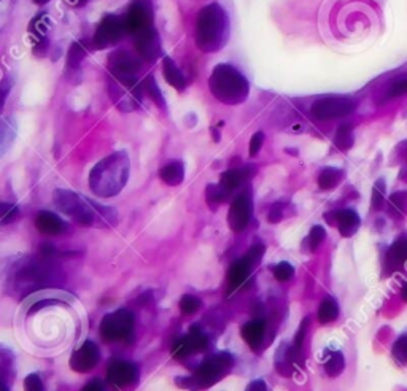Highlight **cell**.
Returning <instances> with one entry per match:
<instances>
[{
    "instance_id": "cell-1",
    "label": "cell",
    "mask_w": 407,
    "mask_h": 391,
    "mask_svg": "<svg viewBox=\"0 0 407 391\" xmlns=\"http://www.w3.org/2000/svg\"><path fill=\"white\" fill-rule=\"evenodd\" d=\"M131 170L129 156L125 152H116L99 161L89 172V188L99 197H114L120 194L127 183Z\"/></svg>"
},
{
    "instance_id": "cell-2",
    "label": "cell",
    "mask_w": 407,
    "mask_h": 391,
    "mask_svg": "<svg viewBox=\"0 0 407 391\" xmlns=\"http://www.w3.org/2000/svg\"><path fill=\"white\" fill-rule=\"evenodd\" d=\"M53 201L59 210L73 218L82 226H94V224L115 226L116 224V212L114 208L99 206L73 191L56 190Z\"/></svg>"
},
{
    "instance_id": "cell-3",
    "label": "cell",
    "mask_w": 407,
    "mask_h": 391,
    "mask_svg": "<svg viewBox=\"0 0 407 391\" xmlns=\"http://www.w3.org/2000/svg\"><path fill=\"white\" fill-rule=\"evenodd\" d=\"M229 39V19L218 3L202 8L196 19V44L204 53L219 51Z\"/></svg>"
},
{
    "instance_id": "cell-4",
    "label": "cell",
    "mask_w": 407,
    "mask_h": 391,
    "mask_svg": "<svg viewBox=\"0 0 407 391\" xmlns=\"http://www.w3.org/2000/svg\"><path fill=\"white\" fill-rule=\"evenodd\" d=\"M208 88L213 98L224 105H239L247 100L250 93L248 80L237 69L219 64L208 78Z\"/></svg>"
},
{
    "instance_id": "cell-5",
    "label": "cell",
    "mask_w": 407,
    "mask_h": 391,
    "mask_svg": "<svg viewBox=\"0 0 407 391\" xmlns=\"http://www.w3.org/2000/svg\"><path fill=\"white\" fill-rule=\"evenodd\" d=\"M109 93L114 104L121 111H134L142 105V96L145 89L137 78L110 77Z\"/></svg>"
},
{
    "instance_id": "cell-6",
    "label": "cell",
    "mask_w": 407,
    "mask_h": 391,
    "mask_svg": "<svg viewBox=\"0 0 407 391\" xmlns=\"http://www.w3.org/2000/svg\"><path fill=\"white\" fill-rule=\"evenodd\" d=\"M233 366L234 358L231 353H218L204 361L190 380L196 388H208L226 376Z\"/></svg>"
},
{
    "instance_id": "cell-7",
    "label": "cell",
    "mask_w": 407,
    "mask_h": 391,
    "mask_svg": "<svg viewBox=\"0 0 407 391\" xmlns=\"http://www.w3.org/2000/svg\"><path fill=\"white\" fill-rule=\"evenodd\" d=\"M134 325H136V320L131 310H115L102 318L99 326L100 336L105 342L127 340L134 333Z\"/></svg>"
},
{
    "instance_id": "cell-8",
    "label": "cell",
    "mask_w": 407,
    "mask_h": 391,
    "mask_svg": "<svg viewBox=\"0 0 407 391\" xmlns=\"http://www.w3.org/2000/svg\"><path fill=\"white\" fill-rule=\"evenodd\" d=\"M262 255H264V245L256 244L245 253L244 258L234 262L228 272V294H231L247 282L251 269L261 261Z\"/></svg>"
},
{
    "instance_id": "cell-9",
    "label": "cell",
    "mask_w": 407,
    "mask_h": 391,
    "mask_svg": "<svg viewBox=\"0 0 407 391\" xmlns=\"http://www.w3.org/2000/svg\"><path fill=\"white\" fill-rule=\"evenodd\" d=\"M353 110H355V102L352 99L342 98V96H329V98H323L315 102L312 109H310V113L315 120L328 121L344 118L353 113Z\"/></svg>"
},
{
    "instance_id": "cell-10",
    "label": "cell",
    "mask_w": 407,
    "mask_h": 391,
    "mask_svg": "<svg viewBox=\"0 0 407 391\" xmlns=\"http://www.w3.org/2000/svg\"><path fill=\"white\" fill-rule=\"evenodd\" d=\"M126 34L137 35L152 28L153 8L150 0H134L125 16H121Z\"/></svg>"
},
{
    "instance_id": "cell-11",
    "label": "cell",
    "mask_w": 407,
    "mask_h": 391,
    "mask_svg": "<svg viewBox=\"0 0 407 391\" xmlns=\"http://www.w3.org/2000/svg\"><path fill=\"white\" fill-rule=\"evenodd\" d=\"M125 34L126 29L120 16L107 15L104 16V19L100 21L98 30H96L93 45L98 48V50H107V48H111L116 44H120V40Z\"/></svg>"
},
{
    "instance_id": "cell-12",
    "label": "cell",
    "mask_w": 407,
    "mask_h": 391,
    "mask_svg": "<svg viewBox=\"0 0 407 391\" xmlns=\"http://www.w3.org/2000/svg\"><path fill=\"white\" fill-rule=\"evenodd\" d=\"M251 212H253V199H251V191L245 190L235 197L231 203L228 213V224L234 233H242L247 229Z\"/></svg>"
},
{
    "instance_id": "cell-13",
    "label": "cell",
    "mask_w": 407,
    "mask_h": 391,
    "mask_svg": "<svg viewBox=\"0 0 407 391\" xmlns=\"http://www.w3.org/2000/svg\"><path fill=\"white\" fill-rule=\"evenodd\" d=\"M142 64L138 59L134 57L131 53L118 50L109 59L110 77L115 78H137L141 72Z\"/></svg>"
},
{
    "instance_id": "cell-14",
    "label": "cell",
    "mask_w": 407,
    "mask_h": 391,
    "mask_svg": "<svg viewBox=\"0 0 407 391\" xmlns=\"http://www.w3.org/2000/svg\"><path fill=\"white\" fill-rule=\"evenodd\" d=\"M208 345L207 336L202 333V331L197 328V326H192L190 333L180 337L179 340L175 342L172 347V355L175 360H183L191 353H199L204 352Z\"/></svg>"
},
{
    "instance_id": "cell-15",
    "label": "cell",
    "mask_w": 407,
    "mask_h": 391,
    "mask_svg": "<svg viewBox=\"0 0 407 391\" xmlns=\"http://www.w3.org/2000/svg\"><path fill=\"white\" fill-rule=\"evenodd\" d=\"M100 358L99 347L94 342L87 340L78 350H75L71 356V367L75 372H89L98 366Z\"/></svg>"
},
{
    "instance_id": "cell-16",
    "label": "cell",
    "mask_w": 407,
    "mask_h": 391,
    "mask_svg": "<svg viewBox=\"0 0 407 391\" xmlns=\"http://www.w3.org/2000/svg\"><path fill=\"white\" fill-rule=\"evenodd\" d=\"M138 377L137 366L131 361H114L109 366V371H107V380L115 387L125 388L129 387V385L136 383Z\"/></svg>"
},
{
    "instance_id": "cell-17",
    "label": "cell",
    "mask_w": 407,
    "mask_h": 391,
    "mask_svg": "<svg viewBox=\"0 0 407 391\" xmlns=\"http://www.w3.org/2000/svg\"><path fill=\"white\" fill-rule=\"evenodd\" d=\"M136 50L147 62H154L161 56V39L158 30L150 28L136 35Z\"/></svg>"
},
{
    "instance_id": "cell-18",
    "label": "cell",
    "mask_w": 407,
    "mask_h": 391,
    "mask_svg": "<svg viewBox=\"0 0 407 391\" xmlns=\"http://www.w3.org/2000/svg\"><path fill=\"white\" fill-rule=\"evenodd\" d=\"M325 218L328 219L331 224H336L342 237H352L361 224V219L358 217V213L355 210H352V208H344V210L328 213V215H325Z\"/></svg>"
},
{
    "instance_id": "cell-19",
    "label": "cell",
    "mask_w": 407,
    "mask_h": 391,
    "mask_svg": "<svg viewBox=\"0 0 407 391\" xmlns=\"http://www.w3.org/2000/svg\"><path fill=\"white\" fill-rule=\"evenodd\" d=\"M255 172H256V167H253V165H245V167H240V169L226 170V172L221 175L219 185H221L228 192H233L234 190L240 188L245 181H248L251 176L255 175Z\"/></svg>"
},
{
    "instance_id": "cell-20",
    "label": "cell",
    "mask_w": 407,
    "mask_h": 391,
    "mask_svg": "<svg viewBox=\"0 0 407 391\" xmlns=\"http://www.w3.org/2000/svg\"><path fill=\"white\" fill-rule=\"evenodd\" d=\"M296 363L301 364V361H299V358L296 355V352H294L293 345L282 344L280 347H278V350L275 353V369H277L278 374H282V376H285V377H291L293 367Z\"/></svg>"
},
{
    "instance_id": "cell-21",
    "label": "cell",
    "mask_w": 407,
    "mask_h": 391,
    "mask_svg": "<svg viewBox=\"0 0 407 391\" xmlns=\"http://www.w3.org/2000/svg\"><path fill=\"white\" fill-rule=\"evenodd\" d=\"M37 231L45 235H59L66 231L67 224L51 212H40L35 218Z\"/></svg>"
},
{
    "instance_id": "cell-22",
    "label": "cell",
    "mask_w": 407,
    "mask_h": 391,
    "mask_svg": "<svg viewBox=\"0 0 407 391\" xmlns=\"http://www.w3.org/2000/svg\"><path fill=\"white\" fill-rule=\"evenodd\" d=\"M407 262V237H401L390 246L387 251V266L388 274H392L395 271H399Z\"/></svg>"
},
{
    "instance_id": "cell-23",
    "label": "cell",
    "mask_w": 407,
    "mask_h": 391,
    "mask_svg": "<svg viewBox=\"0 0 407 391\" xmlns=\"http://www.w3.org/2000/svg\"><path fill=\"white\" fill-rule=\"evenodd\" d=\"M264 334H266V326L264 321L261 320H251L248 323H245L240 329V336L244 337V340L247 342L250 348L253 350H258L260 345L264 340Z\"/></svg>"
},
{
    "instance_id": "cell-24",
    "label": "cell",
    "mask_w": 407,
    "mask_h": 391,
    "mask_svg": "<svg viewBox=\"0 0 407 391\" xmlns=\"http://www.w3.org/2000/svg\"><path fill=\"white\" fill-rule=\"evenodd\" d=\"M161 180L169 186H179L185 180V165L180 161H174L159 170Z\"/></svg>"
},
{
    "instance_id": "cell-25",
    "label": "cell",
    "mask_w": 407,
    "mask_h": 391,
    "mask_svg": "<svg viewBox=\"0 0 407 391\" xmlns=\"http://www.w3.org/2000/svg\"><path fill=\"white\" fill-rule=\"evenodd\" d=\"M163 72H164V78L170 87L177 91H185L186 88V78L183 77V73L180 72V69L175 66V62L170 57H165L163 62Z\"/></svg>"
},
{
    "instance_id": "cell-26",
    "label": "cell",
    "mask_w": 407,
    "mask_h": 391,
    "mask_svg": "<svg viewBox=\"0 0 407 391\" xmlns=\"http://www.w3.org/2000/svg\"><path fill=\"white\" fill-rule=\"evenodd\" d=\"M344 176H345L344 170L336 169V167H326L321 170L318 175V186L323 191L334 190L336 186L344 180Z\"/></svg>"
},
{
    "instance_id": "cell-27",
    "label": "cell",
    "mask_w": 407,
    "mask_h": 391,
    "mask_svg": "<svg viewBox=\"0 0 407 391\" xmlns=\"http://www.w3.org/2000/svg\"><path fill=\"white\" fill-rule=\"evenodd\" d=\"M317 317H318V321L321 325L333 323V321L339 317V305H337V301L334 298L328 296L321 301Z\"/></svg>"
},
{
    "instance_id": "cell-28",
    "label": "cell",
    "mask_w": 407,
    "mask_h": 391,
    "mask_svg": "<svg viewBox=\"0 0 407 391\" xmlns=\"http://www.w3.org/2000/svg\"><path fill=\"white\" fill-rule=\"evenodd\" d=\"M387 212L390 217L393 218H403L404 213L407 212V192L398 191L388 197L387 203Z\"/></svg>"
},
{
    "instance_id": "cell-29",
    "label": "cell",
    "mask_w": 407,
    "mask_h": 391,
    "mask_svg": "<svg viewBox=\"0 0 407 391\" xmlns=\"http://www.w3.org/2000/svg\"><path fill=\"white\" fill-rule=\"evenodd\" d=\"M229 194H231V192H228L221 185H208L206 190L207 203L210 206V208H213V210L221 206L223 202H226Z\"/></svg>"
},
{
    "instance_id": "cell-30",
    "label": "cell",
    "mask_w": 407,
    "mask_h": 391,
    "mask_svg": "<svg viewBox=\"0 0 407 391\" xmlns=\"http://www.w3.org/2000/svg\"><path fill=\"white\" fill-rule=\"evenodd\" d=\"M353 127L350 125H342L336 132L334 137V145L341 149V152H349L353 147Z\"/></svg>"
},
{
    "instance_id": "cell-31",
    "label": "cell",
    "mask_w": 407,
    "mask_h": 391,
    "mask_svg": "<svg viewBox=\"0 0 407 391\" xmlns=\"http://www.w3.org/2000/svg\"><path fill=\"white\" fill-rule=\"evenodd\" d=\"M88 55V48L84 46V42H75L72 44L71 50L67 53V66L69 69H78L80 64Z\"/></svg>"
},
{
    "instance_id": "cell-32",
    "label": "cell",
    "mask_w": 407,
    "mask_h": 391,
    "mask_svg": "<svg viewBox=\"0 0 407 391\" xmlns=\"http://www.w3.org/2000/svg\"><path fill=\"white\" fill-rule=\"evenodd\" d=\"M345 369V358L341 352H333L325 363V371L329 377H337L344 372Z\"/></svg>"
},
{
    "instance_id": "cell-33",
    "label": "cell",
    "mask_w": 407,
    "mask_h": 391,
    "mask_svg": "<svg viewBox=\"0 0 407 391\" xmlns=\"http://www.w3.org/2000/svg\"><path fill=\"white\" fill-rule=\"evenodd\" d=\"M143 84V89H145V93L152 98V100L156 104L161 110H165V100L163 98V93H161V89L158 87L156 80H154L152 75H148V77L142 82Z\"/></svg>"
},
{
    "instance_id": "cell-34",
    "label": "cell",
    "mask_w": 407,
    "mask_h": 391,
    "mask_svg": "<svg viewBox=\"0 0 407 391\" xmlns=\"http://www.w3.org/2000/svg\"><path fill=\"white\" fill-rule=\"evenodd\" d=\"M46 29H48V18H46V15L35 16L34 21H32L30 26H29L30 34L35 37L37 42L42 40V39H46Z\"/></svg>"
},
{
    "instance_id": "cell-35",
    "label": "cell",
    "mask_w": 407,
    "mask_h": 391,
    "mask_svg": "<svg viewBox=\"0 0 407 391\" xmlns=\"http://www.w3.org/2000/svg\"><path fill=\"white\" fill-rule=\"evenodd\" d=\"M201 305H202L201 299L196 298V296H192V294H185V296L181 298V301H180V309L185 315L196 313L197 310L201 309Z\"/></svg>"
},
{
    "instance_id": "cell-36",
    "label": "cell",
    "mask_w": 407,
    "mask_h": 391,
    "mask_svg": "<svg viewBox=\"0 0 407 391\" xmlns=\"http://www.w3.org/2000/svg\"><path fill=\"white\" fill-rule=\"evenodd\" d=\"M326 237V231L321 226H314L310 229V233L307 235V245L310 251H317L318 246L323 244V240Z\"/></svg>"
},
{
    "instance_id": "cell-37",
    "label": "cell",
    "mask_w": 407,
    "mask_h": 391,
    "mask_svg": "<svg viewBox=\"0 0 407 391\" xmlns=\"http://www.w3.org/2000/svg\"><path fill=\"white\" fill-rule=\"evenodd\" d=\"M385 203V181L380 179L372 188V210H380Z\"/></svg>"
},
{
    "instance_id": "cell-38",
    "label": "cell",
    "mask_w": 407,
    "mask_h": 391,
    "mask_svg": "<svg viewBox=\"0 0 407 391\" xmlns=\"http://www.w3.org/2000/svg\"><path fill=\"white\" fill-rule=\"evenodd\" d=\"M19 218V208L13 206V203H2V212H0V223L2 224H8L13 223L16 219Z\"/></svg>"
},
{
    "instance_id": "cell-39",
    "label": "cell",
    "mask_w": 407,
    "mask_h": 391,
    "mask_svg": "<svg viewBox=\"0 0 407 391\" xmlns=\"http://www.w3.org/2000/svg\"><path fill=\"white\" fill-rule=\"evenodd\" d=\"M393 356L396 358V361L407 364V334L401 336L396 339L395 345H393Z\"/></svg>"
},
{
    "instance_id": "cell-40",
    "label": "cell",
    "mask_w": 407,
    "mask_h": 391,
    "mask_svg": "<svg viewBox=\"0 0 407 391\" xmlns=\"http://www.w3.org/2000/svg\"><path fill=\"white\" fill-rule=\"evenodd\" d=\"M293 274H294L293 266L287 261H283L274 267V277L278 282H288L293 277Z\"/></svg>"
},
{
    "instance_id": "cell-41",
    "label": "cell",
    "mask_w": 407,
    "mask_h": 391,
    "mask_svg": "<svg viewBox=\"0 0 407 391\" xmlns=\"http://www.w3.org/2000/svg\"><path fill=\"white\" fill-rule=\"evenodd\" d=\"M24 391H44V383H42L40 376L30 374L24 380Z\"/></svg>"
},
{
    "instance_id": "cell-42",
    "label": "cell",
    "mask_w": 407,
    "mask_h": 391,
    "mask_svg": "<svg viewBox=\"0 0 407 391\" xmlns=\"http://www.w3.org/2000/svg\"><path fill=\"white\" fill-rule=\"evenodd\" d=\"M285 203L283 202H275L274 206L269 208V213H267V219L271 223H278L283 218V212H285Z\"/></svg>"
},
{
    "instance_id": "cell-43",
    "label": "cell",
    "mask_w": 407,
    "mask_h": 391,
    "mask_svg": "<svg viewBox=\"0 0 407 391\" xmlns=\"http://www.w3.org/2000/svg\"><path fill=\"white\" fill-rule=\"evenodd\" d=\"M262 143H264V134L256 132L255 136L251 137V140H250V156L251 158H255L256 154L260 153Z\"/></svg>"
},
{
    "instance_id": "cell-44",
    "label": "cell",
    "mask_w": 407,
    "mask_h": 391,
    "mask_svg": "<svg viewBox=\"0 0 407 391\" xmlns=\"http://www.w3.org/2000/svg\"><path fill=\"white\" fill-rule=\"evenodd\" d=\"M407 94V78L399 80V82H395L390 88L388 98H399V96Z\"/></svg>"
},
{
    "instance_id": "cell-45",
    "label": "cell",
    "mask_w": 407,
    "mask_h": 391,
    "mask_svg": "<svg viewBox=\"0 0 407 391\" xmlns=\"http://www.w3.org/2000/svg\"><path fill=\"white\" fill-rule=\"evenodd\" d=\"M48 39H42L39 42H35V46H34V55L39 56V57H44L48 51Z\"/></svg>"
},
{
    "instance_id": "cell-46",
    "label": "cell",
    "mask_w": 407,
    "mask_h": 391,
    "mask_svg": "<svg viewBox=\"0 0 407 391\" xmlns=\"http://www.w3.org/2000/svg\"><path fill=\"white\" fill-rule=\"evenodd\" d=\"M245 391H267V387L264 380H253V382L248 383V387L245 388Z\"/></svg>"
},
{
    "instance_id": "cell-47",
    "label": "cell",
    "mask_w": 407,
    "mask_h": 391,
    "mask_svg": "<svg viewBox=\"0 0 407 391\" xmlns=\"http://www.w3.org/2000/svg\"><path fill=\"white\" fill-rule=\"evenodd\" d=\"M82 391H104V387H102L99 380H93V382H89Z\"/></svg>"
},
{
    "instance_id": "cell-48",
    "label": "cell",
    "mask_w": 407,
    "mask_h": 391,
    "mask_svg": "<svg viewBox=\"0 0 407 391\" xmlns=\"http://www.w3.org/2000/svg\"><path fill=\"white\" fill-rule=\"evenodd\" d=\"M69 2H71L73 7H83V5H87L89 0H69Z\"/></svg>"
},
{
    "instance_id": "cell-49",
    "label": "cell",
    "mask_w": 407,
    "mask_h": 391,
    "mask_svg": "<svg viewBox=\"0 0 407 391\" xmlns=\"http://www.w3.org/2000/svg\"><path fill=\"white\" fill-rule=\"evenodd\" d=\"M401 296H403V299L407 302V282H406V285L403 287V290H401Z\"/></svg>"
},
{
    "instance_id": "cell-50",
    "label": "cell",
    "mask_w": 407,
    "mask_h": 391,
    "mask_svg": "<svg viewBox=\"0 0 407 391\" xmlns=\"http://www.w3.org/2000/svg\"><path fill=\"white\" fill-rule=\"evenodd\" d=\"M34 2H35L37 5H45V3L50 2V0H34Z\"/></svg>"
}]
</instances>
